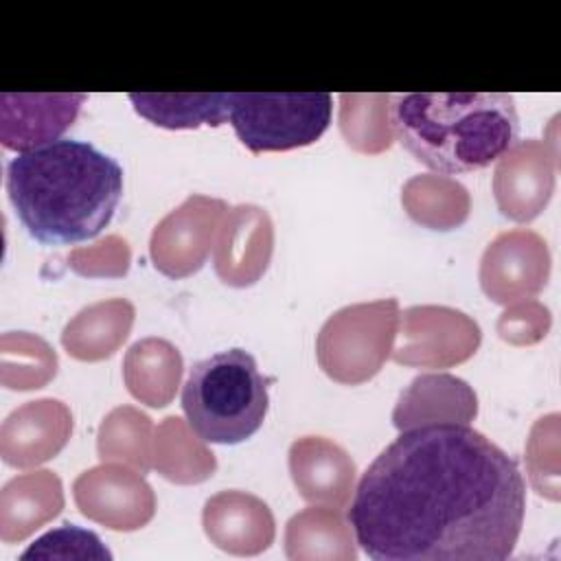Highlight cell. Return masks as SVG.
<instances>
[{"instance_id":"6da1fadb","label":"cell","mask_w":561,"mask_h":561,"mask_svg":"<svg viewBox=\"0 0 561 561\" xmlns=\"http://www.w3.org/2000/svg\"><path fill=\"white\" fill-rule=\"evenodd\" d=\"M526 511L517 460L462 423L403 430L362 473L348 506L375 561H504Z\"/></svg>"},{"instance_id":"7a4b0ae2","label":"cell","mask_w":561,"mask_h":561,"mask_svg":"<svg viewBox=\"0 0 561 561\" xmlns=\"http://www.w3.org/2000/svg\"><path fill=\"white\" fill-rule=\"evenodd\" d=\"M7 195L35 241L70 245L96 237L112 221L123 169L90 142L59 138L7 164Z\"/></svg>"},{"instance_id":"3957f363","label":"cell","mask_w":561,"mask_h":561,"mask_svg":"<svg viewBox=\"0 0 561 561\" xmlns=\"http://www.w3.org/2000/svg\"><path fill=\"white\" fill-rule=\"evenodd\" d=\"M397 140L427 169L471 173L519 140V116L504 92H408L390 96Z\"/></svg>"},{"instance_id":"277c9868","label":"cell","mask_w":561,"mask_h":561,"mask_svg":"<svg viewBox=\"0 0 561 561\" xmlns=\"http://www.w3.org/2000/svg\"><path fill=\"white\" fill-rule=\"evenodd\" d=\"M267 379L243 348H228L191 366L182 388L186 423L204 443L239 445L267 414Z\"/></svg>"},{"instance_id":"5b68a950","label":"cell","mask_w":561,"mask_h":561,"mask_svg":"<svg viewBox=\"0 0 561 561\" xmlns=\"http://www.w3.org/2000/svg\"><path fill=\"white\" fill-rule=\"evenodd\" d=\"M399 316L394 298L337 309L316 337V357L322 373L344 386L373 379L392 353Z\"/></svg>"},{"instance_id":"8992f818","label":"cell","mask_w":561,"mask_h":561,"mask_svg":"<svg viewBox=\"0 0 561 561\" xmlns=\"http://www.w3.org/2000/svg\"><path fill=\"white\" fill-rule=\"evenodd\" d=\"M327 92H230L228 121L252 153L289 151L316 142L329 127Z\"/></svg>"},{"instance_id":"52a82bcc","label":"cell","mask_w":561,"mask_h":561,"mask_svg":"<svg viewBox=\"0 0 561 561\" xmlns=\"http://www.w3.org/2000/svg\"><path fill=\"white\" fill-rule=\"evenodd\" d=\"M390 357L403 366L449 368L473 357L482 342L480 327L467 313L443 305L408 307L399 316Z\"/></svg>"},{"instance_id":"ba28073f","label":"cell","mask_w":561,"mask_h":561,"mask_svg":"<svg viewBox=\"0 0 561 561\" xmlns=\"http://www.w3.org/2000/svg\"><path fill=\"white\" fill-rule=\"evenodd\" d=\"M72 497L83 517L121 533L147 526L156 513L151 484L142 471L129 469L125 462H103L79 473Z\"/></svg>"},{"instance_id":"9c48e42d","label":"cell","mask_w":561,"mask_h":561,"mask_svg":"<svg viewBox=\"0 0 561 561\" xmlns=\"http://www.w3.org/2000/svg\"><path fill=\"white\" fill-rule=\"evenodd\" d=\"M226 213L224 199L188 195L151 232L149 254L156 270L169 278L195 274L206 263Z\"/></svg>"},{"instance_id":"30bf717a","label":"cell","mask_w":561,"mask_h":561,"mask_svg":"<svg viewBox=\"0 0 561 561\" xmlns=\"http://www.w3.org/2000/svg\"><path fill=\"white\" fill-rule=\"evenodd\" d=\"M550 263L543 237L526 228L506 230L486 245L480 259V287L497 305L530 300L546 287Z\"/></svg>"},{"instance_id":"8fae6325","label":"cell","mask_w":561,"mask_h":561,"mask_svg":"<svg viewBox=\"0 0 561 561\" xmlns=\"http://www.w3.org/2000/svg\"><path fill=\"white\" fill-rule=\"evenodd\" d=\"M557 149L548 140H517L493 171V195L500 213L517 224L533 221L554 191Z\"/></svg>"},{"instance_id":"7c38bea8","label":"cell","mask_w":561,"mask_h":561,"mask_svg":"<svg viewBox=\"0 0 561 561\" xmlns=\"http://www.w3.org/2000/svg\"><path fill=\"white\" fill-rule=\"evenodd\" d=\"M274 250L270 215L252 204L228 210L213 245L217 276L230 287L254 285L267 270Z\"/></svg>"},{"instance_id":"4fadbf2b","label":"cell","mask_w":561,"mask_h":561,"mask_svg":"<svg viewBox=\"0 0 561 561\" xmlns=\"http://www.w3.org/2000/svg\"><path fill=\"white\" fill-rule=\"evenodd\" d=\"M72 434V414L59 399L26 401L0 427V456L9 467L31 469L55 458Z\"/></svg>"},{"instance_id":"5bb4252c","label":"cell","mask_w":561,"mask_h":561,"mask_svg":"<svg viewBox=\"0 0 561 561\" xmlns=\"http://www.w3.org/2000/svg\"><path fill=\"white\" fill-rule=\"evenodd\" d=\"M202 526L210 543L237 557L265 552L276 535L270 506L245 491H219L208 497L202 511Z\"/></svg>"},{"instance_id":"9a60e30c","label":"cell","mask_w":561,"mask_h":561,"mask_svg":"<svg viewBox=\"0 0 561 561\" xmlns=\"http://www.w3.org/2000/svg\"><path fill=\"white\" fill-rule=\"evenodd\" d=\"M85 99V94H0L2 145L24 153L55 142L75 123Z\"/></svg>"},{"instance_id":"2e32d148","label":"cell","mask_w":561,"mask_h":561,"mask_svg":"<svg viewBox=\"0 0 561 561\" xmlns=\"http://www.w3.org/2000/svg\"><path fill=\"white\" fill-rule=\"evenodd\" d=\"M289 473L302 500L344 508L355 491V462L337 443L324 436H302L291 443Z\"/></svg>"},{"instance_id":"e0dca14e","label":"cell","mask_w":561,"mask_h":561,"mask_svg":"<svg viewBox=\"0 0 561 561\" xmlns=\"http://www.w3.org/2000/svg\"><path fill=\"white\" fill-rule=\"evenodd\" d=\"M476 414L478 397L465 379L447 373H427L414 377L399 394L392 410V425L401 432L434 423L469 425Z\"/></svg>"},{"instance_id":"ac0fdd59","label":"cell","mask_w":561,"mask_h":561,"mask_svg":"<svg viewBox=\"0 0 561 561\" xmlns=\"http://www.w3.org/2000/svg\"><path fill=\"white\" fill-rule=\"evenodd\" d=\"M64 508V486L57 473L42 469L11 478L0 491V539L22 541Z\"/></svg>"},{"instance_id":"d6986e66","label":"cell","mask_w":561,"mask_h":561,"mask_svg":"<svg viewBox=\"0 0 561 561\" xmlns=\"http://www.w3.org/2000/svg\"><path fill=\"white\" fill-rule=\"evenodd\" d=\"M136 309L127 298H110L83 307L61 331L66 353L79 362L112 357L127 340Z\"/></svg>"},{"instance_id":"ffe728a7","label":"cell","mask_w":561,"mask_h":561,"mask_svg":"<svg viewBox=\"0 0 561 561\" xmlns=\"http://www.w3.org/2000/svg\"><path fill=\"white\" fill-rule=\"evenodd\" d=\"M182 368L180 351L162 337L138 340L123 357V379L127 390L149 408H164L173 401Z\"/></svg>"},{"instance_id":"44dd1931","label":"cell","mask_w":561,"mask_h":561,"mask_svg":"<svg viewBox=\"0 0 561 561\" xmlns=\"http://www.w3.org/2000/svg\"><path fill=\"white\" fill-rule=\"evenodd\" d=\"M285 554L294 561H355L353 528L337 508L313 504L287 522Z\"/></svg>"},{"instance_id":"7402d4cb","label":"cell","mask_w":561,"mask_h":561,"mask_svg":"<svg viewBox=\"0 0 561 561\" xmlns=\"http://www.w3.org/2000/svg\"><path fill=\"white\" fill-rule=\"evenodd\" d=\"M401 204L412 221L430 230H454L462 226L471 210L467 188L436 173L414 175L403 184Z\"/></svg>"},{"instance_id":"603a6c76","label":"cell","mask_w":561,"mask_h":561,"mask_svg":"<svg viewBox=\"0 0 561 561\" xmlns=\"http://www.w3.org/2000/svg\"><path fill=\"white\" fill-rule=\"evenodd\" d=\"M153 467L162 478L175 484H197L208 480L217 460L199 436L180 416H167L156 427Z\"/></svg>"},{"instance_id":"cb8c5ba5","label":"cell","mask_w":561,"mask_h":561,"mask_svg":"<svg viewBox=\"0 0 561 561\" xmlns=\"http://www.w3.org/2000/svg\"><path fill=\"white\" fill-rule=\"evenodd\" d=\"M134 110L149 123L164 129H195L199 125H224L230 114V92L195 94H149L131 92Z\"/></svg>"},{"instance_id":"d4e9b609","label":"cell","mask_w":561,"mask_h":561,"mask_svg":"<svg viewBox=\"0 0 561 561\" xmlns=\"http://www.w3.org/2000/svg\"><path fill=\"white\" fill-rule=\"evenodd\" d=\"M153 425L147 414L131 405L114 408L101 423L96 436L99 458L121 460L147 473L153 467Z\"/></svg>"},{"instance_id":"484cf974","label":"cell","mask_w":561,"mask_h":561,"mask_svg":"<svg viewBox=\"0 0 561 561\" xmlns=\"http://www.w3.org/2000/svg\"><path fill=\"white\" fill-rule=\"evenodd\" d=\"M340 129L348 147L379 153L392 145L390 94H342Z\"/></svg>"},{"instance_id":"4316f807","label":"cell","mask_w":561,"mask_h":561,"mask_svg":"<svg viewBox=\"0 0 561 561\" xmlns=\"http://www.w3.org/2000/svg\"><path fill=\"white\" fill-rule=\"evenodd\" d=\"M57 373L55 351L37 335H2V383L11 390H33L46 386Z\"/></svg>"},{"instance_id":"83f0119b","label":"cell","mask_w":561,"mask_h":561,"mask_svg":"<svg viewBox=\"0 0 561 561\" xmlns=\"http://www.w3.org/2000/svg\"><path fill=\"white\" fill-rule=\"evenodd\" d=\"M22 561L28 559H99L110 561L112 552L103 546L96 533L85 530L75 524H64L55 530H48L35 539L22 554Z\"/></svg>"},{"instance_id":"f1b7e54d","label":"cell","mask_w":561,"mask_h":561,"mask_svg":"<svg viewBox=\"0 0 561 561\" xmlns=\"http://www.w3.org/2000/svg\"><path fill=\"white\" fill-rule=\"evenodd\" d=\"M68 263L81 276H123L129 267V248L125 239L112 234L90 248L75 250Z\"/></svg>"},{"instance_id":"f546056e","label":"cell","mask_w":561,"mask_h":561,"mask_svg":"<svg viewBox=\"0 0 561 561\" xmlns=\"http://www.w3.org/2000/svg\"><path fill=\"white\" fill-rule=\"evenodd\" d=\"M550 329V311L535 300L513 302L497 320V333L508 344H535Z\"/></svg>"}]
</instances>
